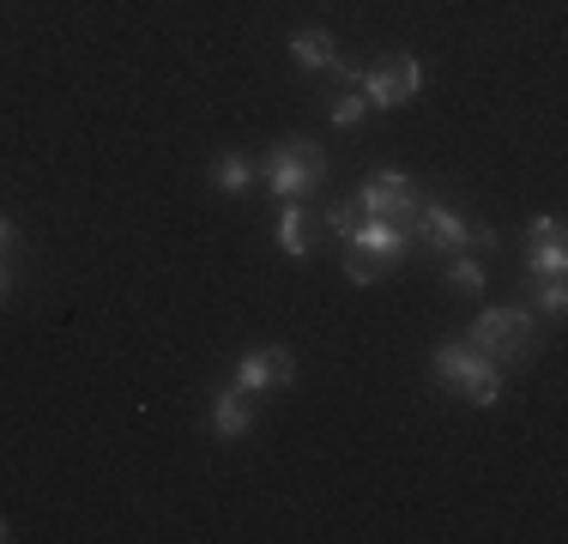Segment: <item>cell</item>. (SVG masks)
I'll list each match as a JSON object with an SVG mask.
<instances>
[{"label":"cell","mask_w":568,"mask_h":544,"mask_svg":"<svg viewBox=\"0 0 568 544\" xmlns=\"http://www.w3.org/2000/svg\"><path fill=\"white\" fill-rule=\"evenodd\" d=\"M526 242H562V218H538V224H526Z\"/></svg>","instance_id":"cell-16"},{"label":"cell","mask_w":568,"mask_h":544,"mask_svg":"<svg viewBox=\"0 0 568 544\" xmlns=\"http://www.w3.org/2000/svg\"><path fill=\"white\" fill-rule=\"evenodd\" d=\"M357 212L363 218H387V224L412 230L417 212H424V194H417V182L405 170H375L369 182L357 188Z\"/></svg>","instance_id":"cell-5"},{"label":"cell","mask_w":568,"mask_h":544,"mask_svg":"<svg viewBox=\"0 0 568 544\" xmlns=\"http://www.w3.org/2000/svg\"><path fill=\"white\" fill-rule=\"evenodd\" d=\"M417 230H424V242H429V249H442V254H459L466 242H478L448 206H424V212H417Z\"/></svg>","instance_id":"cell-8"},{"label":"cell","mask_w":568,"mask_h":544,"mask_svg":"<svg viewBox=\"0 0 568 544\" xmlns=\"http://www.w3.org/2000/svg\"><path fill=\"white\" fill-rule=\"evenodd\" d=\"M562 266H568V249H562V242H532V249H526V272L562 279Z\"/></svg>","instance_id":"cell-12"},{"label":"cell","mask_w":568,"mask_h":544,"mask_svg":"<svg viewBox=\"0 0 568 544\" xmlns=\"http://www.w3.org/2000/svg\"><path fill=\"white\" fill-rule=\"evenodd\" d=\"M291 54H296L303 67H321V73H339V79H345V61H339V49H333L327 31H296V37H291Z\"/></svg>","instance_id":"cell-9"},{"label":"cell","mask_w":568,"mask_h":544,"mask_svg":"<svg viewBox=\"0 0 568 544\" xmlns=\"http://www.w3.org/2000/svg\"><path fill=\"white\" fill-rule=\"evenodd\" d=\"M278 249L291 254V261L308 254V212L296 206V200H284V212H278Z\"/></svg>","instance_id":"cell-11"},{"label":"cell","mask_w":568,"mask_h":544,"mask_svg":"<svg viewBox=\"0 0 568 544\" xmlns=\"http://www.w3.org/2000/svg\"><path fill=\"white\" fill-rule=\"evenodd\" d=\"M351 249H345V272L357 284H369V279H382V272H394L405 261V249H412V236H405L399 224H387V218H369V224H357L351 230Z\"/></svg>","instance_id":"cell-2"},{"label":"cell","mask_w":568,"mask_h":544,"mask_svg":"<svg viewBox=\"0 0 568 544\" xmlns=\"http://www.w3.org/2000/svg\"><path fill=\"white\" fill-rule=\"evenodd\" d=\"M466 339L490 363H526L532 357V315H526V309H484V315L466 326Z\"/></svg>","instance_id":"cell-3"},{"label":"cell","mask_w":568,"mask_h":544,"mask_svg":"<svg viewBox=\"0 0 568 544\" xmlns=\"http://www.w3.org/2000/svg\"><path fill=\"white\" fill-rule=\"evenodd\" d=\"M7 242H12V224H7V218H0V249H7Z\"/></svg>","instance_id":"cell-20"},{"label":"cell","mask_w":568,"mask_h":544,"mask_svg":"<svg viewBox=\"0 0 568 544\" xmlns=\"http://www.w3.org/2000/svg\"><path fill=\"white\" fill-rule=\"evenodd\" d=\"M327 224H333V236H339V242H345V236H351V230H357V212H333V218H327Z\"/></svg>","instance_id":"cell-18"},{"label":"cell","mask_w":568,"mask_h":544,"mask_svg":"<svg viewBox=\"0 0 568 544\" xmlns=\"http://www.w3.org/2000/svg\"><path fill=\"white\" fill-rule=\"evenodd\" d=\"M0 538H12V533H7V521H0Z\"/></svg>","instance_id":"cell-21"},{"label":"cell","mask_w":568,"mask_h":544,"mask_svg":"<svg viewBox=\"0 0 568 544\" xmlns=\"http://www.w3.org/2000/svg\"><path fill=\"white\" fill-rule=\"evenodd\" d=\"M538 303H545L550 315H562V309H568V284L562 279H545V296H538Z\"/></svg>","instance_id":"cell-17"},{"label":"cell","mask_w":568,"mask_h":544,"mask_svg":"<svg viewBox=\"0 0 568 544\" xmlns=\"http://www.w3.org/2000/svg\"><path fill=\"white\" fill-rule=\"evenodd\" d=\"M7 291H12V279H7V266H0V303H7Z\"/></svg>","instance_id":"cell-19"},{"label":"cell","mask_w":568,"mask_h":544,"mask_svg":"<svg viewBox=\"0 0 568 544\" xmlns=\"http://www.w3.org/2000/svg\"><path fill=\"white\" fill-rule=\"evenodd\" d=\"M448 284H459V291H478V284H484V266H478V261H454V266H448Z\"/></svg>","instance_id":"cell-15"},{"label":"cell","mask_w":568,"mask_h":544,"mask_svg":"<svg viewBox=\"0 0 568 544\" xmlns=\"http://www.w3.org/2000/svg\"><path fill=\"white\" fill-rule=\"evenodd\" d=\"M417 85H424V67H417L412 54H394V61H382V67H369V73H363V98L382 103V109L412 103Z\"/></svg>","instance_id":"cell-6"},{"label":"cell","mask_w":568,"mask_h":544,"mask_svg":"<svg viewBox=\"0 0 568 544\" xmlns=\"http://www.w3.org/2000/svg\"><path fill=\"white\" fill-rule=\"evenodd\" d=\"M363 109H369V98H363V91H351V98H339V103H333V128H357V121H363Z\"/></svg>","instance_id":"cell-14"},{"label":"cell","mask_w":568,"mask_h":544,"mask_svg":"<svg viewBox=\"0 0 568 544\" xmlns=\"http://www.w3.org/2000/svg\"><path fill=\"white\" fill-rule=\"evenodd\" d=\"M261 175L278 200H296L327 175V152H321L315 140H284V145H273V158L261 163Z\"/></svg>","instance_id":"cell-4"},{"label":"cell","mask_w":568,"mask_h":544,"mask_svg":"<svg viewBox=\"0 0 568 544\" xmlns=\"http://www.w3.org/2000/svg\"><path fill=\"white\" fill-rule=\"evenodd\" d=\"M429 370H436L459 400H471V405H496V400H503V363H490L471 339L442 345L436 357H429Z\"/></svg>","instance_id":"cell-1"},{"label":"cell","mask_w":568,"mask_h":544,"mask_svg":"<svg viewBox=\"0 0 568 544\" xmlns=\"http://www.w3.org/2000/svg\"><path fill=\"white\" fill-rule=\"evenodd\" d=\"M291 375H296V357L284 345L248 351L236 363V393H278V387H291Z\"/></svg>","instance_id":"cell-7"},{"label":"cell","mask_w":568,"mask_h":544,"mask_svg":"<svg viewBox=\"0 0 568 544\" xmlns=\"http://www.w3.org/2000/svg\"><path fill=\"white\" fill-rule=\"evenodd\" d=\"M248 400H242L236 387H224L219 400H212V430H219V442H236V435H248Z\"/></svg>","instance_id":"cell-10"},{"label":"cell","mask_w":568,"mask_h":544,"mask_svg":"<svg viewBox=\"0 0 568 544\" xmlns=\"http://www.w3.org/2000/svg\"><path fill=\"white\" fill-rule=\"evenodd\" d=\"M212 182H219L224 194H242V188L254 182V163H248V158H219V170H212Z\"/></svg>","instance_id":"cell-13"}]
</instances>
